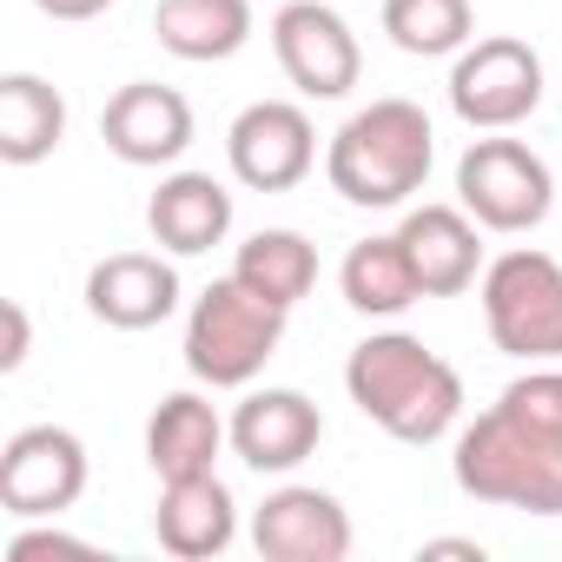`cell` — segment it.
<instances>
[{
	"instance_id": "25",
	"label": "cell",
	"mask_w": 562,
	"mask_h": 562,
	"mask_svg": "<svg viewBox=\"0 0 562 562\" xmlns=\"http://www.w3.org/2000/svg\"><path fill=\"white\" fill-rule=\"evenodd\" d=\"M0 325H8V345H0V371H21L27 364V305H0Z\"/></svg>"
},
{
	"instance_id": "16",
	"label": "cell",
	"mask_w": 562,
	"mask_h": 562,
	"mask_svg": "<svg viewBox=\"0 0 562 562\" xmlns=\"http://www.w3.org/2000/svg\"><path fill=\"white\" fill-rule=\"evenodd\" d=\"M146 225H153V238H159L166 251L199 258V251H212V245L232 232V192H225L212 172H172V179L153 192Z\"/></svg>"
},
{
	"instance_id": "23",
	"label": "cell",
	"mask_w": 562,
	"mask_h": 562,
	"mask_svg": "<svg viewBox=\"0 0 562 562\" xmlns=\"http://www.w3.org/2000/svg\"><path fill=\"white\" fill-rule=\"evenodd\" d=\"M384 34L404 54L437 60V54H457L476 34V14H470V0H384Z\"/></svg>"
},
{
	"instance_id": "8",
	"label": "cell",
	"mask_w": 562,
	"mask_h": 562,
	"mask_svg": "<svg viewBox=\"0 0 562 562\" xmlns=\"http://www.w3.org/2000/svg\"><path fill=\"white\" fill-rule=\"evenodd\" d=\"M87 490V443L60 424H27L0 450V509L8 516H60Z\"/></svg>"
},
{
	"instance_id": "11",
	"label": "cell",
	"mask_w": 562,
	"mask_h": 562,
	"mask_svg": "<svg viewBox=\"0 0 562 562\" xmlns=\"http://www.w3.org/2000/svg\"><path fill=\"white\" fill-rule=\"evenodd\" d=\"M251 542H258L265 562H345L351 555V516H345L338 496L292 483V490L258 503Z\"/></svg>"
},
{
	"instance_id": "9",
	"label": "cell",
	"mask_w": 562,
	"mask_h": 562,
	"mask_svg": "<svg viewBox=\"0 0 562 562\" xmlns=\"http://www.w3.org/2000/svg\"><path fill=\"white\" fill-rule=\"evenodd\" d=\"M271 47H278L285 80L305 100H345L358 87V67H364L358 60V34L345 27L338 8H325V0H292V8H278Z\"/></svg>"
},
{
	"instance_id": "13",
	"label": "cell",
	"mask_w": 562,
	"mask_h": 562,
	"mask_svg": "<svg viewBox=\"0 0 562 562\" xmlns=\"http://www.w3.org/2000/svg\"><path fill=\"white\" fill-rule=\"evenodd\" d=\"M100 133L126 166H166V159H179L192 146V106L159 80H133V87H120L106 100Z\"/></svg>"
},
{
	"instance_id": "24",
	"label": "cell",
	"mask_w": 562,
	"mask_h": 562,
	"mask_svg": "<svg viewBox=\"0 0 562 562\" xmlns=\"http://www.w3.org/2000/svg\"><path fill=\"white\" fill-rule=\"evenodd\" d=\"M34 555H87V542H74L60 529H27L8 542V562H34Z\"/></svg>"
},
{
	"instance_id": "10",
	"label": "cell",
	"mask_w": 562,
	"mask_h": 562,
	"mask_svg": "<svg viewBox=\"0 0 562 562\" xmlns=\"http://www.w3.org/2000/svg\"><path fill=\"white\" fill-rule=\"evenodd\" d=\"M225 153H232V172H238L251 192H285V186H299V179L312 172L318 133H312V120H305L299 106L258 100V106H245V113L232 120Z\"/></svg>"
},
{
	"instance_id": "4",
	"label": "cell",
	"mask_w": 562,
	"mask_h": 562,
	"mask_svg": "<svg viewBox=\"0 0 562 562\" xmlns=\"http://www.w3.org/2000/svg\"><path fill=\"white\" fill-rule=\"evenodd\" d=\"M278 338H285V305L251 292L245 278H218L186 318V371L218 391L251 384L265 371V358L278 351Z\"/></svg>"
},
{
	"instance_id": "14",
	"label": "cell",
	"mask_w": 562,
	"mask_h": 562,
	"mask_svg": "<svg viewBox=\"0 0 562 562\" xmlns=\"http://www.w3.org/2000/svg\"><path fill=\"white\" fill-rule=\"evenodd\" d=\"M325 437V417L305 391H251L232 417V450L251 470H299Z\"/></svg>"
},
{
	"instance_id": "15",
	"label": "cell",
	"mask_w": 562,
	"mask_h": 562,
	"mask_svg": "<svg viewBox=\"0 0 562 562\" xmlns=\"http://www.w3.org/2000/svg\"><path fill=\"white\" fill-rule=\"evenodd\" d=\"M404 251H411V271L424 299H457L476 285V265H483V245H476V225L457 212V205H417L404 225H397Z\"/></svg>"
},
{
	"instance_id": "20",
	"label": "cell",
	"mask_w": 562,
	"mask_h": 562,
	"mask_svg": "<svg viewBox=\"0 0 562 562\" xmlns=\"http://www.w3.org/2000/svg\"><path fill=\"white\" fill-rule=\"evenodd\" d=\"M338 285H345V305L364 312V318H397V312H411V305L424 299L417 271H411V251H404L397 232H391V238L351 245V251H345V271H338Z\"/></svg>"
},
{
	"instance_id": "3",
	"label": "cell",
	"mask_w": 562,
	"mask_h": 562,
	"mask_svg": "<svg viewBox=\"0 0 562 562\" xmlns=\"http://www.w3.org/2000/svg\"><path fill=\"white\" fill-rule=\"evenodd\" d=\"M430 120L417 100H371L364 113H351L325 153L331 192L351 205H404L411 192H424L430 179Z\"/></svg>"
},
{
	"instance_id": "12",
	"label": "cell",
	"mask_w": 562,
	"mask_h": 562,
	"mask_svg": "<svg viewBox=\"0 0 562 562\" xmlns=\"http://www.w3.org/2000/svg\"><path fill=\"white\" fill-rule=\"evenodd\" d=\"M179 305V271L153 251H113L87 271V312L113 331H153Z\"/></svg>"
},
{
	"instance_id": "19",
	"label": "cell",
	"mask_w": 562,
	"mask_h": 562,
	"mask_svg": "<svg viewBox=\"0 0 562 562\" xmlns=\"http://www.w3.org/2000/svg\"><path fill=\"white\" fill-rule=\"evenodd\" d=\"M153 34L179 60H232L251 41V8L245 0H159Z\"/></svg>"
},
{
	"instance_id": "6",
	"label": "cell",
	"mask_w": 562,
	"mask_h": 562,
	"mask_svg": "<svg viewBox=\"0 0 562 562\" xmlns=\"http://www.w3.org/2000/svg\"><path fill=\"white\" fill-rule=\"evenodd\" d=\"M457 199L490 232H529V225L549 218L555 179H549V166L522 139H476L457 159Z\"/></svg>"
},
{
	"instance_id": "2",
	"label": "cell",
	"mask_w": 562,
	"mask_h": 562,
	"mask_svg": "<svg viewBox=\"0 0 562 562\" xmlns=\"http://www.w3.org/2000/svg\"><path fill=\"white\" fill-rule=\"evenodd\" d=\"M345 391L397 443H437L463 411V378L404 331L364 338L351 351V364H345Z\"/></svg>"
},
{
	"instance_id": "27",
	"label": "cell",
	"mask_w": 562,
	"mask_h": 562,
	"mask_svg": "<svg viewBox=\"0 0 562 562\" xmlns=\"http://www.w3.org/2000/svg\"><path fill=\"white\" fill-rule=\"evenodd\" d=\"M424 555H470V562H483V542H463V536H443V542H424Z\"/></svg>"
},
{
	"instance_id": "17",
	"label": "cell",
	"mask_w": 562,
	"mask_h": 562,
	"mask_svg": "<svg viewBox=\"0 0 562 562\" xmlns=\"http://www.w3.org/2000/svg\"><path fill=\"white\" fill-rule=\"evenodd\" d=\"M153 529H159V542H166L172 555H186V562L218 555V549L232 542V529H238L232 490H225L212 470H205V476H172L166 496H159V509H153Z\"/></svg>"
},
{
	"instance_id": "26",
	"label": "cell",
	"mask_w": 562,
	"mask_h": 562,
	"mask_svg": "<svg viewBox=\"0 0 562 562\" xmlns=\"http://www.w3.org/2000/svg\"><path fill=\"white\" fill-rule=\"evenodd\" d=\"M34 8H41L47 21H93V14L113 8V0H34Z\"/></svg>"
},
{
	"instance_id": "21",
	"label": "cell",
	"mask_w": 562,
	"mask_h": 562,
	"mask_svg": "<svg viewBox=\"0 0 562 562\" xmlns=\"http://www.w3.org/2000/svg\"><path fill=\"white\" fill-rule=\"evenodd\" d=\"M67 133V100L41 80V74H8L0 80V159L8 166H34L60 146Z\"/></svg>"
},
{
	"instance_id": "7",
	"label": "cell",
	"mask_w": 562,
	"mask_h": 562,
	"mask_svg": "<svg viewBox=\"0 0 562 562\" xmlns=\"http://www.w3.org/2000/svg\"><path fill=\"white\" fill-rule=\"evenodd\" d=\"M450 106L476 133H503V126L529 120L542 106V60H536V47H522L509 34L476 41L457 60V74H450Z\"/></svg>"
},
{
	"instance_id": "22",
	"label": "cell",
	"mask_w": 562,
	"mask_h": 562,
	"mask_svg": "<svg viewBox=\"0 0 562 562\" xmlns=\"http://www.w3.org/2000/svg\"><path fill=\"white\" fill-rule=\"evenodd\" d=\"M232 278H245L251 292H265L271 305L292 312V305L318 285V251H312V238H299V232H251V238L238 245Z\"/></svg>"
},
{
	"instance_id": "1",
	"label": "cell",
	"mask_w": 562,
	"mask_h": 562,
	"mask_svg": "<svg viewBox=\"0 0 562 562\" xmlns=\"http://www.w3.org/2000/svg\"><path fill=\"white\" fill-rule=\"evenodd\" d=\"M457 483L476 503L562 516V371L516 378L457 437Z\"/></svg>"
},
{
	"instance_id": "5",
	"label": "cell",
	"mask_w": 562,
	"mask_h": 562,
	"mask_svg": "<svg viewBox=\"0 0 562 562\" xmlns=\"http://www.w3.org/2000/svg\"><path fill=\"white\" fill-rule=\"evenodd\" d=\"M483 325L509 358H562V265L536 245L503 251L483 271Z\"/></svg>"
},
{
	"instance_id": "18",
	"label": "cell",
	"mask_w": 562,
	"mask_h": 562,
	"mask_svg": "<svg viewBox=\"0 0 562 562\" xmlns=\"http://www.w3.org/2000/svg\"><path fill=\"white\" fill-rule=\"evenodd\" d=\"M218 443H225V424H218V411L205 404V397H192V391H172L159 411H153V424H146V463L172 483V476H205L212 470V457H218Z\"/></svg>"
}]
</instances>
